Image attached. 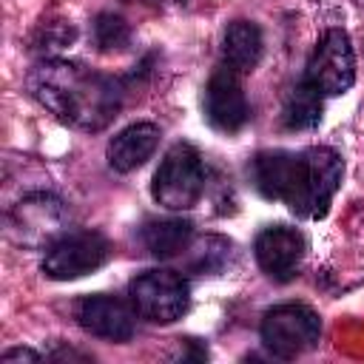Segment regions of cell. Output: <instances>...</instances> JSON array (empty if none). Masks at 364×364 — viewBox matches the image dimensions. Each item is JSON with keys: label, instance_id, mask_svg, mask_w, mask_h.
Returning a JSON list of instances; mask_svg holds the SVG:
<instances>
[{"label": "cell", "instance_id": "6da1fadb", "mask_svg": "<svg viewBox=\"0 0 364 364\" xmlns=\"http://www.w3.org/2000/svg\"><path fill=\"white\" fill-rule=\"evenodd\" d=\"M28 94L77 131H102L122 108V85L114 77L68 60H43L26 77Z\"/></svg>", "mask_w": 364, "mask_h": 364}, {"label": "cell", "instance_id": "7a4b0ae2", "mask_svg": "<svg viewBox=\"0 0 364 364\" xmlns=\"http://www.w3.org/2000/svg\"><path fill=\"white\" fill-rule=\"evenodd\" d=\"M205 182L208 171L202 154L191 142H176L162 156L151 182V193L168 210H188L202 199Z\"/></svg>", "mask_w": 364, "mask_h": 364}, {"label": "cell", "instance_id": "3957f363", "mask_svg": "<svg viewBox=\"0 0 364 364\" xmlns=\"http://www.w3.org/2000/svg\"><path fill=\"white\" fill-rule=\"evenodd\" d=\"M128 299L139 318L151 324H171L185 316L191 304V284L182 273L156 267V270H145L136 279H131Z\"/></svg>", "mask_w": 364, "mask_h": 364}, {"label": "cell", "instance_id": "277c9868", "mask_svg": "<svg viewBox=\"0 0 364 364\" xmlns=\"http://www.w3.org/2000/svg\"><path fill=\"white\" fill-rule=\"evenodd\" d=\"M344 162L333 148H307L301 151V173L293 202L287 205L296 216L321 219L330 210V202L341 185Z\"/></svg>", "mask_w": 364, "mask_h": 364}, {"label": "cell", "instance_id": "5b68a950", "mask_svg": "<svg viewBox=\"0 0 364 364\" xmlns=\"http://www.w3.org/2000/svg\"><path fill=\"white\" fill-rule=\"evenodd\" d=\"M321 318L307 304H279L262 318V341L276 358H296L318 344Z\"/></svg>", "mask_w": 364, "mask_h": 364}, {"label": "cell", "instance_id": "8992f818", "mask_svg": "<svg viewBox=\"0 0 364 364\" xmlns=\"http://www.w3.org/2000/svg\"><path fill=\"white\" fill-rule=\"evenodd\" d=\"M111 256V242L97 230H74L48 245L43 256V273L57 282L80 279L102 267Z\"/></svg>", "mask_w": 364, "mask_h": 364}, {"label": "cell", "instance_id": "52a82bcc", "mask_svg": "<svg viewBox=\"0 0 364 364\" xmlns=\"http://www.w3.org/2000/svg\"><path fill=\"white\" fill-rule=\"evenodd\" d=\"M304 80L330 97L344 94L353 85L355 57H353V46H350L347 31H341V28L324 31V37L318 40V46L313 48V54L307 60Z\"/></svg>", "mask_w": 364, "mask_h": 364}, {"label": "cell", "instance_id": "ba28073f", "mask_svg": "<svg viewBox=\"0 0 364 364\" xmlns=\"http://www.w3.org/2000/svg\"><path fill=\"white\" fill-rule=\"evenodd\" d=\"M205 117L216 131L225 134H236L247 122V97L242 91L239 71L230 65H219L205 85Z\"/></svg>", "mask_w": 364, "mask_h": 364}, {"label": "cell", "instance_id": "9c48e42d", "mask_svg": "<svg viewBox=\"0 0 364 364\" xmlns=\"http://www.w3.org/2000/svg\"><path fill=\"white\" fill-rule=\"evenodd\" d=\"M77 324L105 341H128L134 336V307L108 293L82 296L74 307Z\"/></svg>", "mask_w": 364, "mask_h": 364}, {"label": "cell", "instance_id": "30bf717a", "mask_svg": "<svg viewBox=\"0 0 364 364\" xmlns=\"http://www.w3.org/2000/svg\"><path fill=\"white\" fill-rule=\"evenodd\" d=\"M304 236L296 230V228H287V225H273V228H264L259 236H256V245H253V253H256V262L259 267L276 279V282H287L296 276L301 259H304Z\"/></svg>", "mask_w": 364, "mask_h": 364}, {"label": "cell", "instance_id": "8fae6325", "mask_svg": "<svg viewBox=\"0 0 364 364\" xmlns=\"http://www.w3.org/2000/svg\"><path fill=\"white\" fill-rule=\"evenodd\" d=\"M253 185L264 199H276L290 205L299 188L301 173V151H262L253 159Z\"/></svg>", "mask_w": 364, "mask_h": 364}, {"label": "cell", "instance_id": "7c38bea8", "mask_svg": "<svg viewBox=\"0 0 364 364\" xmlns=\"http://www.w3.org/2000/svg\"><path fill=\"white\" fill-rule=\"evenodd\" d=\"M159 145V128L154 122H134L128 128H122L119 134H114V139L108 142V165L117 173H128L139 165H145L151 159V154Z\"/></svg>", "mask_w": 364, "mask_h": 364}, {"label": "cell", "instance_id": "4fadbf2b", "mask_svg": "<svg viewBox=\"0 0 364 364\" xmlns=\"http://www.w3.org/2000/svg\"><path fill=\"white\" fill-rule=\"evenodd\" d=\"M264 51V40H262V28L250 20H233L225 28L222 37V57L225 65H230L239 74H247L259 65Z\"/></svg>", "mask_w": 364, "mask_h": 364}, {"label": "cell", "instance_id": "5bb4252c", "mask_svg": "<svg viewBox=\"0 0 364 364\" xmlns=\"http://www.w3.org/2000/svg\"><path fill=\"white\" fill-rule=\"evenodd\" d=\"M193 239V225L188 219H148L142 225V245L156 259L179 256Z\"/></svg>", "mask_w": 364, "mask_h": 364}, {"label": "cell", "instance_id": "9a60e30c", "mask_svg": "<svg viewBox=\"0 0 364 364\" xmlns=\"http://www.w3.org/2000/svg\"><path fill=\"white\" fill-rule=\"evenodd\" d=\"M321 91L316 85H310L307 80H301L296 88H290V94L284 97L282 105V125L287 131H310L321 122Z\"/></svg>", "mask_w": 364, "mask_h": 364}, {"label": "cell", "instance_id": "2e32d148", "mask_svg": "<svg viewBox=\"0 0 364 364\" xmlns=\"http://www.w3.org/2000/svg\"><path fill=\"white\" fill-rule=\"evenodd\" d=\"M94 43L100 51H122L131 43V26L119 14L102 11L94 20Z\"/></svg>", "mask_w": 364, "mask_h": 364}, {"label": "cell", "instance_id": "e0dca14e", "mask_svg": "<svg viewBox=\"0 0 364 364\" xmlns=\"http://www.w3.org/2000/svg\"><path fill=\"white\" fill-rule=\"evenodd\" d=\"M228 256H230V242L216 239V236H208L202 242L199 256L191 262V267L199 270V273H216V270H222V264H225Z\"/></svg>", "mask_w": 364, "mask_h": 364}, {"label": "cell", "instance_id": "ac0fdd59", "mask_svg": "<svg viewBox=\"0 0 364 364\" xmlns=\"http://www.w3.org/2000/svg\"><path fill=\"white\" fill-rule=\"evenodd\" d=\"M0 361H3V364H14V361H40V355H37L34 350H23V347H14V350H6Z\"/></svg>", "mask_w": 364, "mask_h": 364}]
</instances>
